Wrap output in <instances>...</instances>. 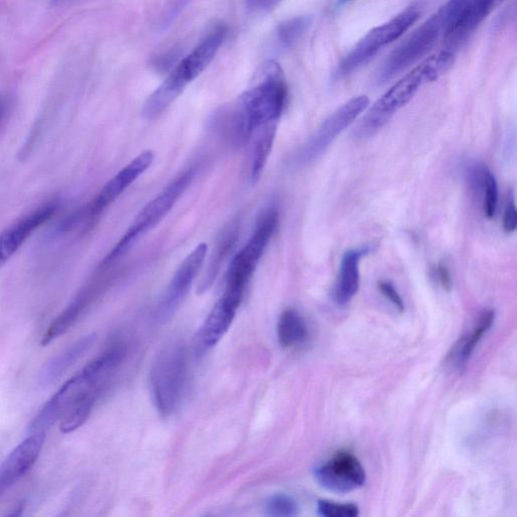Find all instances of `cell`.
Wrapping results in <instances>:
<instances>
[{
	"instance_id": "obj_4",
	"label": "cell",
	"mask_w": 517,
	"mask_h": 517,
	"mask_svg": "<svg viewBox=\"0 0 517 517\" xmlns=\"http://www.w3.org/2000/svg\"><path fill=\"white\" fill-rule=\"evenodd\" d=\"M186 375V356L183 347L171 345L157 356L150 373L153 400L164 417L173 415L181 397Z\"/></svg>"
},
{
	"instance_id": "obj_19",
	"label": "cell",
	"mask_w": 517,
	"mask_h": 517,
	"mask_svg": "<svg viewBox=\"0 0 517 517\" xmlns=\"http://www.w3.org/2000/svg\"><path fill=\"white\" fill-rule=\"evenodd\" d=\"M188 84L172 70L166 80L147 99L143 116L148 120L161 116L183 92Z\"/></svg>"
},
{
	"instance_id": "obj_33",
	"label": "cell",
	"mask_w": 517,
	"mask_h": 517,
	"mask_svg": "<svg viewBox=\"0 0 517 517\" xmlns=\"http://www.w3.org/2000/svg\"><path fill=\"white\" fill-rule=\"evenodd\" d=\"M350 2H353V0H340V4H348Z\"/></svg>"
},
{
	"instance_id": "obj_9",
	"label": "cell",
	"mask_w": 517,
	"mask_h": 517,
	"mask_svg": "<svg viewBox=\"0 0 517 517\" xmlns=\"http://www.w3.org/2000/svg\"><path fill=\"white\" fill-rule=\"evenodd\" d=\"M502 0H449L441 9L444 41L455 52L467 41Z\"/></svg>"
},
{
	"instance_id": "obj_34",
	"label": "cell",
	"mask_w": 517,
	"mask_h": 517,
	"mask_svg": "<svg viewBox=\"0 0 517 517\" xmlns=\"http://www.w3.org/2000/svg\"><path fill=\"white\" fill-rule=\"evenodd\" d=\"M3 119V110H0V122H2Z\"/></svg>"
},
{
	"instance_id": "obj_17",
	"label": "cell",
	"mask_w": 517,
	"mask_h": 517,
	"mask_svg": "<svg viewBox=\"0 0 517 517\" xmlns=\"http://www.w3.org/2000/svg\"><path fill=\"white\" fill-rule=\"evenodd\" d=\"M238 308L220 299L206 318L200 331V345L203 349L216 346L230 330Z\"/></svg>"
},
{
	"instance_id": "obj_20",
	"label": "cell",
	"mask_w": 517,
	"mask_h": 517,
	"mask_svg": "<svg viewBox=\"0 0 517 517\" xmlns=\"http://www.w3.org/2000/svg\"><path fill=\"white\" fill-rule=\"evenodd\" d=\"M93 336L80 339L75 344L54 357L41 372V384L51 385L60 379L65 372L90 348Z\"/></svg>"
},
{
	"instance_id": "obj_22",
	"label": "cell",
	"mask_w": 517,
	"mask_h": 517,
	"mask_svg": "<svg viewBox=\"0 0 517 517\" xmlns=\"http://www.w3.org/2000/svg\"><path fill=\"white\" fill-rule=\"evenodd\" d=\"M277 335L283 348H295L305 342L308 335L307 327L296 310L288 309L281 315Z\"/></svg>"
},
{
	"instance_id": "obj_11",
	"label": "cell",
	"mask_w": 517,
	"mask_h": 517,
	"mask_svg": "<svg viewBox=\"0 0 517 517\" xmlns=\"http://www.w3.org/2000/svg\"><path fill=\"white\" fill-rule=\"evenodd\" d=\"M154 158L155 156L151 151L142 153L108 182L86 209L85 217L88 222H92L105 211L109 205L145 173L152 165Z\"/></svg>"
},
{
	"instance_id": "obj_15",
	"label": "cell",
	"mask_w": 517,
	"mask_h": 517,
	"mask_svg": "<svg viewBox=\"0 0 517 517\" xmlns=\"http://www.w3.org/2000/svg\"><path fill=\"white\" fill-rule=\"evenodd\" d=\"M228 34L225 26H219L206 36L193 51L176 67L190 83L214 60Z\"/></svg>"
},
{
	"instance_id": "obj_28",
	"label": "cell",
	"mask_w": 517,
	"mask_h": 517,
	"mask_svg": "<svg viewBox=\"0 0 517 517\" xmlns=\"http://www.w3.org/2000/svg\"><path fill=\"white\" fill-rule=\"evenodd\" d=\"M189 3V0H170L168 7L165 9L160 20V30H166L178 18L180 13Z\"/></svg>"
},
{
	"instance_id": "obj_14",
	"label": "cell",
	"mask_w": 517,
	"mask_h": 517,
	"mask_svg": "<svg viewBox=\"0 0 517 517\" xmlns=\"http://www.w3.org/2000/svg\"><path fill=\"white\" fill-rule=\"evenodd\" d=\"M45 436V433H32L0 465V498L35 465L41 455Z\"/></svg>"
},
{
	"instance_id": "obj_2",
	"label": "cell",
	"mask_w": 517,
	"mask_h": 517,
	"mask_svg": "<svg viewBox=\"0 0 517 517\" xmlns=\"http://www.w3.org/2000/svg\"><path fill=\"white\" fill-rule=\"evenodd\" d=\"M287 92L281 66L275 61L264 63L253 85L239 99L234 117L239 137L248 140L258 128L277 124L286 106Z\"/></svg>"
},
{
	"instance_id": "obj_10",
	"label": "cell",
	"mask_w": 517,
	"mask_h": 517,
	"mask_svg": "<svg viewBox=\"0 0 517 517\" xmlns=\"http://www.w3.org/2000/svg\"><path fill=\"white\" fill-rule=\"evenodd\" d=\"M315 477L322 487L338 494L350 493L366 482V472L362 464L348 452L338 453L318 467Z\"/></svg>"
},
{
	"instance_id": "obj_18",
	"label": "cell",
	"mask_w": 517,
	"mask_h": 517,
	"mask_svg": "<svg viewBox=\"0 0 517 517\" xmlns=\"http://www.w3.org/2000/svg\"><path fill=\"white\" fill-rule=\"evenodd\" d=\"M279 222L276 208H269L260 217L247 245L239 255L250 265L257 268L263 253L273 237Z\"/></svg>"
},
{
	"instance_id": "obj_7",
	"label": "cell",
	"mask_w": 517,
	"mask_h": 517,
	"mask_svg": "<svg viewBox=\"0 0 517 517\" xmlns=\"http://www.w3.org/2000/svg\"><path fill=\"white\" fill-rule=\"evenodd\" d=\"M192 176V171L182 173L148 203L103 264H109L122 256L141 236L156 227L173 209V206L191 182Z\"/></svg>"
},
{
	"instance_id": "obj_27",
	"label": "cell",
	"mask_w": 517,
	"mask_h": 517,
	"mask_svg": "<svg viewBox=\"0 0 517 517\" xmlns=\"http://www.w3.org/2000/svg\"><path fill=\"white\" fill-rule=\"evenodd\" d=\"M319 514L325 517H355L359 515V507L356 504H339L328 500H320L318 503Z\"/></svg>"
},
{
	"instance_id": "obj_12",
	"label": "cell",
	"mask_w": 517,
	"mask_h": 517,
	"mask_svg": "<svg viewBox=\"0 0 517 517\" xmlns=\"http://www.w3.org/2000/svg\"><path fill=\"white\" fill-rule=\"evenodd\" d=\"M57 209V202H48L0 233V268L10 261L37 229L54 217Z\"/></svg>"
},
{
	"instance_id": "obj_31",
	"label": "cell",
	"mask_w": 517,
	"mask_h": 517,
	"mask_svg": "<svg viewBox=\"0 0 517 517\" xmlns=\"http://www.w3.org/2000/svg\"><path fill=\"white\" fill-rule=\"evenodd\" d=\"M283 0H246L247 8L257 14H265L274 11Z\"/></svg>"
},
{
	"instance_id": "obj_24",
	"label": "cell",
	"mask_w": 517,
	"mask_h": 517,
	"mask_svg": "<svg viewBox=\"0 0 517 517\" xmlns=\"http://www.w3.org/2000/svg\"><path fill=\"white\" fill-rule=\"evenodd\" d=\"M312 26V19L299 16L289 19L277 29V40L283 48H290L296 44Z\"/></svg>"
},
{
	"instance_id": "obj_35",
	"label": "cell",
	"mask_w": 517,
	"mask_h": 517,
	"mask_svg": "<svg viewBox=\"0 0 517 517\" xmlns=\"http://www.w3.org/2000/svg\"><path fill=\"white\" fill-rule=\"evenodd\" d=\"M55 2H57V0H55Z\"/></svg>"
},
{
	"instance_id": "obj_1",
	"label": "cell",
	"mask_w": 517,
	"mask_h": 517,
	"mask_svg": "<svg viewBox=\"0 0 517 517\" xmlns=\"http://www.w3.org/2000/svg\"><path fill=\"white\" fill-rule=\"evenodd\" d=\"M123 356L120 349L108 351L69 379L40 410L30 432L45 433L58 420H62L60 428L64 434L82 427L121 366Z\"/></svg>"
},
{
	"instance_id": "obj_25",
	"label": "cell",
	"mask_w": 517,
	"mask_h": 517,
	"mask_svg": "<svg viewBox=\"0 0 517 517\" xmlns=\"http://www.w3.org/2000/svg\"><path fill=\"white\" fill-rule=\"evenodd\" d=\"M482 195L484 215L488 219H492L495 217L498 208L499 189L497 180L491 171L487 174Z\"/></svg>"
},
{
	"instance_id": "obj_13",
	"label": "cell",
	"mask_w": 517,
	"mask_h": 517,
	"mask_svg": "<svg viewBox=\"0 0 517 517\" xmlns=\"http://www.w3.org/2000/svg\"><path fill=\"white\" fill-rule=\"evenodd\" d=\"M206 254L208 245L200 244L181 263L161 302L160 318L167 320L175 313L198 275Z\"/></svg>"
},
{
	"instance_id": "obj_3",
	"label": "cell",
	"mask_w": 517,
	"mask_h": 517,
	"mask_svg": "<svg viewBox=\"0 0 517 517\" xmlns=\"http://www.w3.org/2000/svg\"><path fill=\"white\" fill-rule=\"evenodd\" d=\"M456 56L450 50H441L428 57L420 65L397 81L373 105L361 121L356 135L368 139L376 135L418 91L427 83L442 77L453 66Z\"/></svg>"
},
{
	"instance_id": "obj_30",
	"label": "cell",
	"mask_w": 517,
	"mask_h": 517,
	"mask_svg": "<svg viewBox=\"0 0 517 517\" xmlns=\"http://www.w3.org/2000/svg\"><path fill=\"white\" fill-rule=\"evenodd\" d=\"M517 227V212L514 196H510L503 216V229L506 233H514Z\"/></svg>"
},
{
	"instance_id": "obj_6",
	"label": "cell",
	"mask_w": 517,
	"mask_h": 517,
	"mask_svg": "<svg viewBox=\"0 0 517 517\" xmlns=\"http://www.w3.org/2000/svg\"><path fill=\"white\" fill-rule=\"evenodd\" d=\"M444 34L445 21L440 10L391 53L379 69L378 83L384 84L416 64L434 48Z\"/></svg>"
},
{
	"instance_id": "obj_32",
	"label": "cell",
	"mask_w": 517,
	"mask_h": 517,
	"mask_svg": "<svg viewBox=\"0 0 517 517\" xmlns=\"http://www.w3.org/2000/svg\"><path fill=\"white\" fill-rule=\"evenodd\" d=\"M438 278L441 286L446 291H451L453 288V280L450 269L445 263H440L438 266Z\"/></svg>"
},
{
	"instance_id": "obj_8",
	"label": "cell",
	"mask_w": 517,
	"mask_h": 517,
	"mask_svg": "<svg viewBox=\"0 0 517 517\" xmlns=\"http://www.w3.org/2000/svg\"><path fill=\"white\" fill-rule=\"evenodd\" d=\"M366 95L351 98L329 116L296 156L299 165H308L321 158L335 140L369 107Z\"/></svg>"
},
{
	"instance_id": "obj_21",
	"label": "cell",
	"mask_w": 517,
	"mask_h": 517,
	"mask_svg": "<svg viewBox=\"0 0 517 517\" xmlns=\"http://www.w3.org/2000/svg\"><path fill=\"white\" fill-rule=\"evenodd\" d=\"M495 321V312L493 309H486L480 315L477 325L470 334L461 339L456 347L453 349V354L450 356L454 361V366L459 371L466 368L468 361L474 353L477 345L480 343L484 335L491 329Z\"/></svg>"
},
{
	"instance_id": "obj_29",
	"label": "cell",
	"mask_w": 517,
	"mask_h": 517,
	"mask_svg": "<svg viewBox=\"0 0 517 517\" xmlns=\"http://www.w3.org/2000/svg\"><path fill=\"white\" fill-rule=\"evenodd\" d=\"M378 289L398 310L404 312L405 306L401 295L395 289L392 283L388 281L378 282Z\"/></svg>"
},
{
	"instance_id": "obj_16",
	"label": "cell",
	"mask_w": 517,
	"mask_h": 517,
	"mask_svg": "<svg viewBox=\"0 0 517 517\" xmlns=\"http://www.w3.org/2000/svg\"><path fill=\"white\" fill-rule=\"evenodd\" d=\"M371 252L370 247L347 251L342 259L339 275L334 287V300L339 305L349 303L360 288V262Z\"/></svg>"
},
{
	"instance_id": "obj_23",
	"label": "cell",
	"mask_w": 517,
	"mask_h": 517,
	"mask_svg": "<svg viewBox=\"0 0 517 517\" xmlns=\"http://www.w3.org/2000/svg\"><path fill=\"white\" fill-rule=\"evenodd\" d=\"M276 131L277 124H268L258 128L253 134L255 135L251 168L253 182H257L261 177L274 144Z\"/></svg>"
},
{
	"instance_id": "obj_26",
	"label": "cell",
	"mask_w": 517,
	"mask_h": 517,
	"mask_svg": "<svg viewBox=\"0 0 517 517\" xmlns=\"http://www.w3.org/2000/svg\"><path fill=\"white\" fill-rule=\"evenodd\" d=\"M266 509L271 516L290 517L298 514L299 507L292 497L278 494L267 501Z\"/></svg>"
},
{
	"instance_id": "obj_5",
	"label": "cell",
	"mask_w": 517,
	"mask_h": 517,
	"mask_svg": "<svg viewBox=\"0 0 517 517\" xmlns=\"http://www.w3.org/2000/svg\"><path fill=\"white\" fill-rule=\"evenodd\" d=\"M417 7H410L364 36L339 65L336 77H345L368 62L382 48L398 40L420 19Z\"/></svg>"
}]
</instances>
